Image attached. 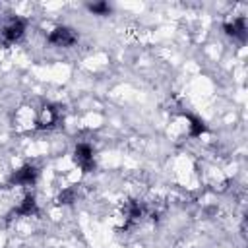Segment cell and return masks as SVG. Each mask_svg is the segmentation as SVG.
Returning <instances> with one entry per match:
<instances>
[{
  "label": "cell",
  "instance_id": "ba28073f",
  "mask_svg": "<svg viewBox=\"0 0 248 248\" xmlns=\"http://www.w3.org/2000/svg\"><path fill=\"white\" fill-rule=\"evenodd\" d=\"M188 132H190V136H194V138H198V136H202L203 132H205V124L200 120V118H194V116H188Z\"/></svg>",
  "mask_w": 248,
  "mask_h": 248
},
{
  "label": "cell",
  "instance_id": "7a4b0ae2",
  "mask_svg": "<svg viewBox=\"0 0 248 248\" xmlns=\"http://www.w3.org/2000/svg\"><path fill=\"white\" fill-rule=\"evenodd\" d=\"M37 174H39V170H37L33 165H23L21 169H17V170L12 174L10 182H12V184H19V186H31V184L37 180Z\"/></svg>",
  "mask_w": 248,
  "mask_h": 248
},
{
  "label": "cell",
  "instance_id": "277c9868",
  "mask_svg": "<svg viewBox=\"0 0 248 248\" xmlns=\"http://www.w3.org/2000/svg\"><path fill=\"white\" fill-rule=\"evenodd\" d=\"M23 31H25L23 21H21V19H12V21L4 27L2 35H4V39H6L8 43H16V41H19V39H21Z\"/></svg>",
  "mask_w": 248,
  "mask_h": 248
},
{
  "label": "cell",
  "instance_id": "3957f363",
  "mask_svg": "<svg viewBox=\"0 0 248 248\" xmlns=\"http://www.w3.org/2000/svg\"><path fill=\"white\" fill-rule=\"evenodd\" d=\"M48 43L54 45V46H70V45L76 43V35H74V31L68 29V27H56V29L50 33Z\"/></svg>",
  "mask_w": 248,
  "mask_h": 248
},
{
  "label": "cell",
  "instance_id": "5b68a950",
  "mask_svg": "<svg viewBox=\"0 0 248 248\" xmlns=\"http://www.w3.org/2000/svg\"><path fill=\"white\" fill-rule=\"evenodd\" d=\"M225 31L232 37H238V39H244L246 37V19L244 17H236L229 23H225Z\"/></svg>",
  "mask_w": 248,
  "mask_h": 248
},
{
  "label": "cell",
  "instance_id": "30bf717a",
  "mask_svg": "<svg viewBox=\"0 0 248 248\" xmlns=\"http://www.w3.org/2000/svg\"><path fill=\"white\" fill-rule=\"evenodd\" d=\"M89 10H91V12H95V14L105 16V14H108V12H110V6H108V4H105V2H97V4H89Z\"/></svg>",
  "mask_w": 248,
  "mask_h": 248
},
{
  "label": "cell",
  "instance_id": "9c48e42d",
  "mask_svg": "<svg viewBox=\"0 0 248 248\" xmlns=\"http://www.w3.org/2000/svg\"><path fill=\"white\" fill-rule=\"evenodd\" d=\"M74 198H76V192H74L72 188H66V190H62V192L58 194L56 203H72V202H74Z\"/></svg>",
  "mask_w": 248,
  "mask_h": 248
},
{
  "label": "cell",
  "instance_id": "6da1fadb",
  "mask_svg": "<svg viewBox=\"0 0 248 248\" xmlns=\"http://www.w3.org/2000/svg\"><path fill=\"white\" fill-rule=\"evenodd\" d=\"M74 159H76V163L79 165V169H81L83 172H89V170L95 169L93 149H91V145H87V143H78V147H76V151H74Z\"/></svg>",
  "mask_w": 248,
  "mask_h": 248
},
{
  "label": "cell",
  "instance_id": "8992f818",
  "mask_svg": "<svg viewBox=\"0 0 248 248\" xmlns=\"http://www.w3.org/2000/svg\"><path fill=\"white\" fill-rule=\"evenodd\" d=\"M56 120H58V112L52 108V107H45L43 108V112H41V116H39V128H50V126H54L56 124Z\"/></svg>",
  "mask_w": 248,
  "mask_h": 248
},
{
  "label": "cell",
  "instance_id": "52a82bcc",
  "mask_svg": "<svg viewBox=\"0 0 248 248\" xmlns=\"http://www.w3.org/2000/svg\"><path fill=\"white\" fill-rule=\"evenodd\" d=\"M35 211H37V203H35V198L33 196H25L23 202H21V205L16 209L17 215H33Z\"/></svg>",
  "mask_w": 248,
  "mask_h": 248
}]
</instances>
